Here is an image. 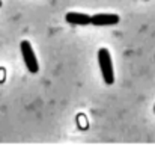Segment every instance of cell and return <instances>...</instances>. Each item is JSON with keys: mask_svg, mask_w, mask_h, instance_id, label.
<instances>
[{"mask_svg": "<svg viewBox=\"0 0 155 151\" xmlns=\"http://www.w3.org/2000/svg\"><path fill=\"white\" fill-rule=\"evenodd\" d=\"M154 112H155V107H154Z\"/></svg>", "mask_w": 155, "mask_h": 151, "instance_id": "cell-6", "label": "cell"}, {"mask_svg": "<svg viewBox=\"0 0 155 151\" xmlns=\"http://www.w3.org/2000/svg\"><path fill=\"white\" fill-rule=\"evenodd\" d=\"M0 6H2V0H0Z\"/></svg>", "mask_w": 155, "mask_h": 151, "instance_id": "cell-5", "label": "cell"}, {"mask_svg": "<svg viewBox=\"0 0 155 151\" xmlns=\"http://www.w3.org/2000/svg\"><path fill=\"white\" fill-rule=\"evenodd\" d=\"M119 23V15L116 14H97L92 15V24L97 27H104V26H113Z\"/></svg>", "mask_w": 155, "mask_h": 151, "instance_id": "cell-3", "label": "cell"}, {"mask_svg": "<svg viewBox=\"0 0 155 151\" xmlns=\"http://www.w3.org/2000/svg\"><path fill=\"white\" fill-rule=\"evenodd\" d=\"M98 63H100V70L104 77V82L107 85H113L114 83V71H113V60L110 56V51L107 49H100L98 50Z\"/></svg>", "mask_w": 155, "mask_h": 151, "instance_id": "cell-1", "label": "cell"}, {"mask_svg": "<svg viewBox=\"0 0 155 151\" xmlns=\"http://www.w3.org/2000/svg\"><path fill=\"white\" fill-rule=\"evenodd\" d=\"M20 50H21V54H23L26 68H27L32 74H36V73L39 71V63H38V59H36L35 51L32 49V44H30L27 39H23L21 44H20Z\"/></svg>", "mask_w": 155, "mask_h": 151, "instance_id": "cell-2", "label": "cell"}, {"mask_svg": "<svg viewBox=\"0 0 155 151\" xmlns=\"http://www.w3.org/2000/svg\"><path fill=\"white\" fill-rule=\"evenodd\" d=\"M66 23L69 24H75V26H87L92 23V17L87 14H81V12H68L65 15Z\"/></svg>", "mask_w": 155, "mask_h": 151, "instance_id": "cell-4", "label": "cell"}]
</instances>
